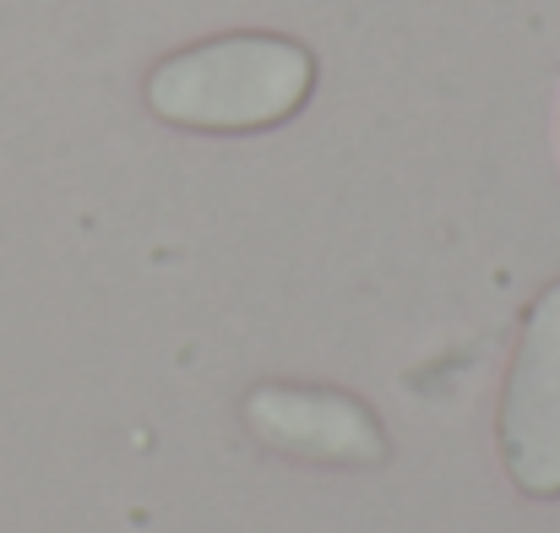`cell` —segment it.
I'll list each match as a JSON object with an SVG mask.
<instances>
[{"label":"cell","mask_w":560,"mask_h":533,"mask_svg":"<svg viewBox=\"0 0 560 533\" xmlns=\"http://www.w3.org/2000/svg\"><path fill=\"white\" fill-rule=\"evenodd\" d=\"M501 463L534 501H560V278L534 300L495 419Z\"/></svg>","instance_id":"2"},{"label":"cell","mask_w":560,"mask_h":533,"mask_svg":"<svg viewBox=\"0 0 560 533\" xmlns=\"http://www.w3.org/2000/svg\"><path fill=\"white\" fill-rule=\"evenodd\" d=\"M245 425L289 452V457H311V463H349V468H371L386 457V430L371 408L349 392H327V386H283L267 381L245 397Z\"/></svg>","instance_id":"3"},{"label":"cell","mask_w":560,"mask_h":533,"mask_svg":"<svg viewBox=\"0 0 560 533\" xmlns=\"http://www.w3.org/2000/svg\"><path fill=\"white\" fill-rule=\"evenodd\" d=\"M316 55L283 33H223L148 71V109L180 131L245 137L311 104Z\"/></svg>","instance_id":"1"}]
</instances>
